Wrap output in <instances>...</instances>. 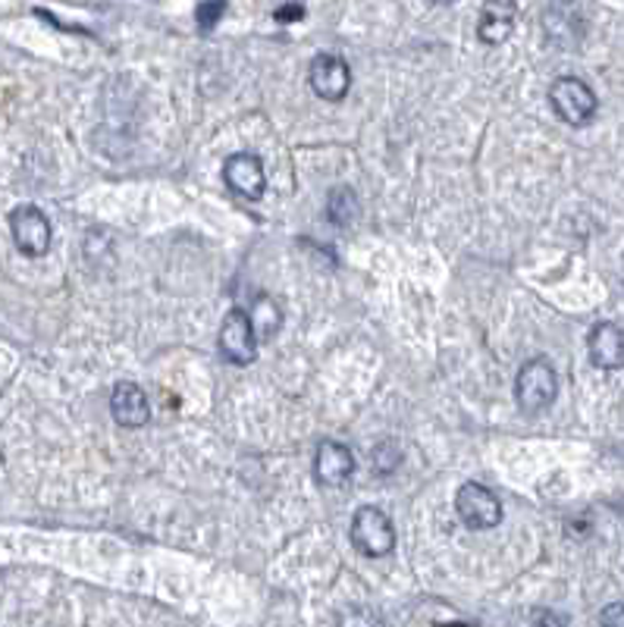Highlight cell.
<instances>
[{
	"label": "cell",
	"instance_id": "1",
	"mask_svg": "<svg viewBox=\"0 0 624 627\" xmlns=\"http://www.w3.org/2000/svg\"><path fill=\"white\" fill-rule=\"evenodd\" d=\"M556 395H559V373L546 358H534L517 370L515 399L521 412H546L556 402Z\"/></svg>",
	"mask_w": 624,
	"mask_h": 627
},
{
	"label": "cell",
	"instance_id": "2",
	"mask_svg": "<svg viewBox=\"0 0 624 627\" xmlns=\"http://www.w3.org/2000/svg\"><path fill=\"white\" fill-rule=\"evenodd\" d=\"M352 542L367 559H383L395 549V527L383 508L361 505L352 518Z\"/></svg>",
	"mask_w": 624,
	"mask_h": 627
},
{
	"label": "cell",
	"instance_id": "3",
	"mask_svg": "<svg viewBox=\"0 0 624 627\" xmlns=\"http://www.w3.org/2000/svg\"><path fill=\"white\" fill-rule=\"evenodd\" d=\"M549 104L568 126H587L597 116V108H600L593 88L581 82V79H575V76H561V79L553 82Z\"/></svg>",
	"mask_w": 624,
	"mask_h": 627
},
{
	"label": "cell",
	"instance_id": "4",
	"mask_svg": "<svg viewBox=\"0 0 624 627\" xmlns=\"http://www.w3.org/2000/svg\"><path fill=\"white\" fill-rule=\"evenodd\" d=\"M220 351L230 365H252L258 358V333H255V321L248 311L242 307H230V314L223 317V329H220Z\"/></svg>",
	"mask_w": 624,
	"mask_h": 627
},
{
	"label": "cell",
	"instance_id": "5",
	"mask_svg": "<svg viewBox=\"0 0 624 627\" xmlns=\"http://www.w3.org/2000/svg\"><path fill=\"white\" fill-rule=\"evenodd\" d=\"M455 512L471 530H493L502 520V502L483 483H465L455 493Z\"/></svg>",
	"mask_w": 624,
	"mask_h": 627
},
{
	"label": "cell",
	"instance_id": "6",
	"mask_svg": "<svg viewBox=\"0 0 624 627\" xmlns=\"http://www.w3.org/2000/svg\"><path fill=\"white\" fill-rule=\"evenodd\" d=\"M10 233H13L16 248H20L22 255H29V258L47 255L51 238H54L51 220H47L35 204H22V208H16V211L10 214Z\"/></svg>",
	"mask_w": 624,
	"mask_h": 627
},
{
	"label": "cell",
	"instance_id": "7",
	"mask_svg": "<svg viewBox=\"0 0 624 627\" xmlns=\"http://www.w3.org/2000/svg\"><path fill=\"white\" fill-rule=\"evenodd\" d=\"M308 82L314 88V94L336 104L343 101L352 88V69L345 64L339 54H317L311 60V69H308Z\"/></svg>",
	"mask_w": 624,
	"mask_h": 627
},
{
	"label": "cell",
	"instance_id": "8",
	"mask_svg": "<svg viewBox=\"0 0 624 627\" xmlns=\"http://www.w3.org/2000/svg\"><path fill=\"white\" fill-rule=\"evenodd\" d=\"M583 13L578 7V0H553L543 10V32L546 42L556 47H575L583 38Z\"/></svg>",
	"mask_w": 624,
	"mask_h": 627
},
{
	"label": "cell",
	"instance_id": "9",
	"mask_svg": "<svg viewBox=\"0 0 624 627\" xmlns=\"http://www.w3.org/2000/svg\"><path fill=\"white\" fill-rule=\"evenodd\" d=\"M110 414L120 427L126 430H138L152 421V402L145 390L138 383H116L113 387V395H110Z\"/></svg>",
	"mask_w": 624,
	"mask_h": 627
},
{
	"label": "cell",
	"instance_id": "10",
	"mask_svg": "<svg viewBox=\"0 0 624 627\" xmlns=\"http://www.w3.org/2000/svg\"><path fill=\"white\" fill-rule=\"evenodd\" d=\"M223 176H226V186L248 201H258L267 189V173L258 154H233L223 167Z\"/></svg>",
	"mask_w": 624,
	"mask_h": 627
},
{
	"label": "cell",
	"instance_id": "11",
	"mask_svg": "<svg viewBox=\"0 0 624 627\" xmlns=\"http://www.w3.org/2000/svg\"><path fill=\"white\" fill-rule=\"evenodd\" d=\"M355 474V455L343 443L326 439L317 446L314 455V477L321 480L323 486H345Z\"/></svg>",
	"mask_w": 624,
	"mask_h": 627
},
{
	"label": "cell",
	"instance_id": "12",
	"mask_svg": "<svg viewBox=\"0 0 624 627\" xmlns=\"http://www.w3.org/2000/svg\"><path fill=\"white\" fill-rule=\"evenodd\" d=\"M517 22L515 0H487L480 7V20H477V38L483 44H502L512 38Z\"/></svg>",
	"mask_w": 624,
	"mask_h": 627
},
{
	"label": "cell",
	"instance_id": "13",
	"mask_svg": "<svg viewBox=\"0 0 624 627\" xmlns=\"http://www.w3.org/2000/svg\"><path fill=\"white\" fill-rule=\"evenodd\" d=\"M590 361L600 370H622L624 368V333L615 324H597L590 329L587 339Z\"/></svg>",
	"mask_w": 624,
	"mask_h": 627
},
{
	"label": "cell",
	"instance_id": "14",
	"mask_svg": "<svg viewBox=\"0 0 624 627\" xmlns=\"http://www.w3.org/2000/svg\"><path fill=\"white\" fill-rule=\"evenodd\" d=\"M355 204H358V201H355V192H352V189H345V186L343 189H333V192H330V208H326V216H330L336 226H348V223H352V216H355V211H358Z\"/></svg>",
	"mask_w": 624,
	"mask_h": 627
},
{
	"label": "cell",
	"instance_id": "15",
	"mask_svg": "<svg viewBox=\"0 0 624 627\" xmlns=\"http://www.w3.org/2000/svg\"><path fill=\"white\" fill-rule=\"evenodd\" d=\"M255 329H264V336L270 339L277 329H280V324H282V314H280V307L277 304L270 302V299H260L258 304H255Z\"/></svg>",
	"mask_w": 624,
	"mask_h": 627
},
{
	"label": "cell",
	"instance_id": "16",
	"mask_svg": "<svg viewBox=\"0 0 624 627\" xmlns=\"http://www.w3.org/2000/svg\"><path fill=\"white\" fill-rule=\"evenodd\" d=\"M370 464H374L377 474H392V471L402 464L399 446H395V443H380V446L374 449V455H370Z\"/></svg>",
	"mask_w": 624,
	"mask_h": 627
},
{
	"label": "cell",
	"instance_id": "17",
	"mask_svg": "<svg viewBox=\"0 0 624 627\" xmlns=\"http://www.w3.org/2000/svg\"><path fill=\"white\" fill-rule=\"evenodd\" d=\"M223 13H226V0H204V3L198 7V25H201L204 32H211Z\"/></svg>",
	"mask_w": 624,
	"mask_h": 627
},
{
	"label": "cell",
	"instance_id": "18",
	"mask_svg": "<svg viewBox=\"0 0 624 627\" xmlns=\"http://www.w3.org/2000/svg\"><path fill=\"white\" fill-rule=\"evenodd\" d=\"M600 625L624 627V606L622 603H615V606H605V612L600 615Z\"/></svg>",
	"mask_w": 624,
	"mask_h": 627
},
{
	"label": "cell",
	"instance_id": "19",
	"mask_svg": "<svg viewBox=\"0 0 624 627\" xmlns=\"http://www.w3.org/2000/svg\"><path fill=\"white\" fill-rule=\"evenodd\" d=\"M292 16H302V7H289V10L277 13V20H292Z\"/></svg>",
	"mask_w": 624,
	"mask_h": 627
},
{
	"label": "cell",
	"instance_id": "20",
	"mask_svg": "<svg viewBox=\"0 0 624 627\" xmlns=\"http://www.w3.org/2000/svg\"><path fill=\"white\" fill-rule=\"evenodd\" d=\"M537 622H546V625H565V618H556V615H543Z\"/></svg>",
	"mask_w": 624,
	"mask_h": 627
},
{
	"label": "cell",
	"instance_id": "21",
	"mask_svg": "<svg viewBox=\"0 0 624 627\" xmlns=\"http://www.w3.org/2000/svg\"><path fill=\"white\" fill-rule=\"evenodd\" d=\"M433 3H453V0H433Z\"/></svg>",
	"mask_w": 624,
	"mask_h": 627
}]
</instances>
